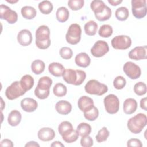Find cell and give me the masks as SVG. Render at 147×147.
I'll return each instance as SVG.
<instances>
[{"mask_svg": "<svg viewBox=\"0 0 147 147\" xmlns=\"http://www.w3.org/2000/svg\"><path fill=\"white\" fill-rule=\"evenodd\" d=\"M62 76L64 80L67 83L75 86H79L82 84L86 79V74L82 70H74L69 68L64 70Z\"/></svg>", "mask_w": 147, "mask_h": 147, "instance_id": "obj_1", "label": "cell"}, {"mask_svg": "<svg viewBox=\"0 0 147 147\" xmlns=\"http://www.w3.org/2000/svg\"><path fill=\"white\" fill-rule=\"evenodd\" d=\"M36 45L41 49H45L51 45L50 30L46 25L40 26L36 31Z\"/></svg>", "mask_w": 147, "mask_h": 147, "instance_id": "obj_2", "label": "cell"}, {"mask_svg": "<svg viewBox=\"0 0 147 147\" xmlns=\"http://www.w3.org/2000/svg\"><path fill=\"white\" fill-rule=\"evenodd\" d=\"M146 123V115L143 113H138L128 120L127 126L132 133L138 134L141 132Z\"/></svg>", "mask_w": 147, "mask_h": 147, "instance_id": "obj_3", "label": "cell"}, {"mask_svg": "<svg viewBox=\"0 0 147 147\" xmlns=\"http://www.w3.org/2000/svg\"><path fill=\"white\" fill-rule=\"evenodd\" d=\"M84 90L89 94L101 96L107 92L108 87L106 84L95 79H91L86 84Z\"/></svg>", "mask_w": 147, "mask_h": 147, "instance_id": "obj_4", "label": "cell"}, {"mask_svg": "<svg viewBox=\"0 0 147 147\" xmlns=\"http://www.w3.org/2000/svg\"><path fill=\"white\" fill-rule=\"evenodd\" d=\"M82 29L80 26L78 24H71L67 30L65 39L68 43L75 45L79 42L81 39Z\"/></svg>", "mask_w": 147, "mask_h": 147, "instance_id": "obj_5", "label": "cell"}, {"mask_svg": "<svg viewBox=\"0 0 147 147\" xmlns=\"http://www.w3.org/2000/svg\"><path fill=\"white\" fill-rule=\"evenodd\" d=\"M105 110L110 114L117 113L119 109V100L118 97L114 94L107 95L103 99Z\"/></svg>", "mask_w": 147, "mask_h": 147, "instance_id": "obj_6", "label": "cell"}, {"mask_svg": "<svg viewBox=\"0 0 147 147\" xmlns=\"http://www.w3.org/2000/svg\"><path fill=\"white\" fill-rule=\"evenodd\" d=\"M26 92L22 88L19 81L13 82L5 91L6 98L9 100L16 99L25 94Z\"/></svg>", "mask_w": 147, "mask_h": 147, "instance_id": "obj_7", "label": "cell"}, {"mask_svg": "<svg viewBox=\"0 0 147 147\" xmlns=\"http://www.w3.org/2000/svg\"><path fill=\"white\" fill-rule=\"evenodd\" d=\"M131 11L133 15L136 18H144L147 12L146 0H132Z\"/></svg>", "mask_w": 147, "mask_h": 147, "instance_id": "obj_8", "label": "cell"}, {"mask_svg": "<svg viewBox=\"0 0 147 147\" xmlns=\"http://www.w3.org/2000/svg\"><path fill=\"white\" fill-rule=\"evenodd\" d=\"M113 48L118 50H125L131 45V39L126 35H119L114 37L111 41Z\"/></svg>", "mask_w": 147, "mask_h": 147, "instance_id": "obj_9", "label": "cell"}, {"mask_svg": "<svg viewBox=\"0 0 147 147\" xmlns=\"http://www.w3.org/2000/svg\"><path fill=\"white\" fill-rule=\"evenodd\" d=\"M0 18L5 20L10 24H13L17 21L18 14L7 6L1 4L0 6Z\"/></svg>", "mask_w": 147, "mask_h": 147, "instance_id": "obj_10", "label": "cell"}, {"mask_svg": "<svg viewBox=\"0 0 147 147\" xmlns=\"http://www.w3.org/2000/svg\"><path fill=\"white\" fill-rule=\"evenodd\" d=\"M123 70L125 74L131 79H137L140 78L141 74L140 67L131 61L125 63L123 67Z\"/></svg>", "mask_w": 147, "mask_h": 147, "instance_id": "obj_11", "label": "cell"}, {"mask_svg": "<svg viewBox=\"0 0 147 147\" xmlns=\"http://www.w3.org/2000/svg\"><path fill=\"white\" fill-rule=\"evenodd\" d=\"M109 51L108 44L103 40L97 41L91 49V53L96 57L103 56Z\"/></svg>", "mask_w": 147, "mask_h": 147, "instance_id": "obj_12", "label": "cell"}, {"mask_svg": "<svg viewBox=\"0 0 147 147\" xmlns=\"http://www.w3.org/2000/svg\"><path fill=\"white\" fill-rule=\"evenodd\" d=\"M146 46L136 47L129 52V57L134 60H140L146 59Z\"/></svg>", "mask_w": 147, "mask_h": 147, "instance_id": "obj_13", "label": "cell"}, {"mask_svg": "<svg viewBox=\"0 0 147 147\" xmlns=\"http://www.w3.org/2000/svg\"><path fill=\"white\" fill-rule=\"evenodd\" d=\"M17 41L22 46H28L32 43L33 37L31 32L28 29L20 30L17 34Z\"/></svg>", "mask_w": 147, "mask_h": 147, "instance_id": "obj_14", "label": "cell"}, {"mask_svg": "<svg viewBox=\"0 0 147 147\" xmlns=\"http://www.w3.org/2000/svg\"><path fill=\"white\" fill-rule=\"evenodd\" d=\"M21 107L24 111L31 113L37 109L38 103L37 101L33 98H25L21 101Z\"/></svg>", "mask_w": 147, "mask_h": 147, "instance_id": "obj_15", "label": "cell"}, {"mask_svg": "<svg viewBox=\"0 0 147 147\" xmlns=\"http://www.w3.org/2000/svg\"><path fill=\"white\" fill-rule=\"evenodd\" d=\"M37 136L40 140L42 141H49L55 138V133L52 128L42 127L38 130Z\"/></svg>", "mask_w": 147, "mask_h": 147, "instance_id": "obj_16", "label": "cell"}, {"mask_svg": "<svg viewBox=\"0 0 147 147\" xmlns=\"http://www.w3.org/2000/svg\"><path fill=\"white\" fill-rule=\"evenodd\" d=\"M78 106L79 109L83 112H85L91 109L94 106L93 100L87 96H81L78 101Z\"/></svg>", "mask_w": 147, "mask_h": 147, "instance_id": "obj_17", "label": "cell"}, {"mask_svg": "<svg viewBox=\"0 0 147 147\" xmlns=\"http://www.w3.org/2000/svg\"><path fill=\"white\" fill-rule=\"evenodd\" d=\"M72 105L68 101L62 100L57 102L55 105L56 111L62 115H67L72 110Z\"/></svg>", "mask_w": 147, "mask_h": 147, "instance_id": "obj_18", "label": "cell"}, {"mask_svg": "<svg viewBox=\"0 0 147 147\" xmlns=\"http://www.w3.org/2000/svg\"><path fill=\"white\" fill-rule=\"evenodd\" d=\"M75 62L78 66L86 68L90 64L91 59L86 53L80 52L75 56Z\"/></svg>", "mask_w": 147, "mask_h": 147, "instance_id": "obj_19", "label": "cell"}, {"mask_svg": "<svg viewBox=\"0 0 147 147\" xmlns=\"http://www.w3.org/2000/svg\"><path fill=\"white\" fill-rule=\"evenodd\" d=\"M137 108V101L133 98L126 99L123 105V110L125 114H131L134 113Z\"/></svg>", "mask_w": 147, "mask_h": 147, "instance_id": "obj_20", "label": "cell"}, {"mask_svg": "<svg viewBox=\"0 0 147 147\" xmlns=\"http://www.w3.org/2000/svg\"><path fill=\"white\" fill-rule=\"evenodd\" d=\"M65 70L64 66L57 62H53L48 65V71L51 74L56 77H60L63 75Z\"/></svg>", "mask_w": 147, "mask_h": 147, "instance_id": "obj_21", "label": "cell"}, {"mask_svg": "<svg viewBox=\"0 0 147 147\" xmlns=\"http://www.w3.org/2000/svg\"><path fill=\"white\" fill-rule=\"evenodd\" d=\"M21 118L22 116L21 113L17 110H13L8 115V123L11 126H17L20 124L21 121Z\"/></svg>", "mask_w": 147, "mask_h": 147, "instance_id": "obj_22", "label": "cell"}, {"mask_svg": "<svg viewBox=\"0 0 147 147\" xmlns=\"http://www.w3.org/2000/svg\"><path fill=\"white\" fill-rule=\"evenodd\" d=\"M20 82L22 88L25 92L30 90L33 87L34 84V79L30 75H24L21 78Z\"/></svg>", "mask_w": 147, "mask_h": 147, "instance_id": "obj_23", "label": "cell"}, {"mask_svg": "<svg viewBox=\"0 0 147 147\" xmlns=\"http://www.w3.org/2000/svg\"><path fill=\"white\" fill-rule=\"evenodd\" d=\"M21 13L24 18L27 20H32L36 16L37 11L33 7L25 6L21 8Z\"/></svg>", "mask_w": 147, "mask_h": 147, "instance_id": "obj_24", "label": "cell"}, {"mask_svg": "<svg viewBox=\"0 0 147 147\" xmlns=\"http://www.w3.org/2000/svg\"><path fill=\"white\" fill-rule=\"evenodd\" d=\"M69 16V10L65 7H60L56 12V18L60 22H64L67 21Z\"/></svg>", "mask_w": 147, "mask_h": 147, "instance_id": "obj_25", "label": "cell"}, {"mask_svg": "<svg viewBox=\"0 0 147 147\" xmlns=\"http://www.w3.org/2000/svg\"><path fill=\"white\" fill-rule=\"evenodd\" d=\"M84 30L87 35L90 36H94L97 32L98 24L93 20L88 21L85 24L84 26Z\"/></svg>", "mask_w": 147, "mask_h": 147, "instance_id": "obj_26", "label": "cell"}, {"mask_svg": "<svg viewBox=\"0 0 147 147\" xmlns=\"http://www.w3.org/2000/svg\"><path fill=\"white\" fill-rule=\"evenodd\" d=\"M45 63L41 60H35L31 64L32 71L36 75H40L42 73L45 69Z\"/></svg>", "mask_w": 147, "mask_h": 147, "instance_id": "obj_27", "label": "cell"}, {"mask_svg": "<svg viewBox=\"0 0 147 147\" xmlns=\"http://www.w3.org/2000/svg\"><path fill=\"white\" fill-rule=\"evenodd\" d=\"M73 130L72 123L68 121H63L58 126V131L61 137L70 133Z\"/></svg>", "mask_w": 147, "mask_h": 147, "instance_id": "obj_28", "label": "cell"}, {"mask_svg": "<svg viewBox=\"0 0 147 147\" xmlns=\"http://www.w3.org/2000/svg\"><path fill=\"white\" fill-rule=\"evenodd\" d=\"M106 5L104 2L100 0H94L91 2L90 7L94 11V14L101 13L105 9Z\"/></svg>", "mask_w": 147, "mask_h": 147, "instance_id": "obj_29", "label": "cell"}, {"mask_svg": "<svg viewBox=\"0 0 147 147\" xmlns=\"http://www.w3.org/2000/svg\"><path fill=\"white\" fill-rule=\"evenodd\" d=\"M52 84V80L49 76H42L38 80L37 87L44 90H49Z\"/></svg>", "mask_w": 147, "mask_h": 147, "instance_id": "obj_30", "label": "cell"}, {"mask_svg": "<svg viewBox=\"0 0 147 147\" xmlns=\"http://www.w3.org/2000/svg\"><path fill=\"white\" fill-rule=\"evenodd\" d=\"M79 135L81 137L88 136L91 132V126L86 122H82L78 125L76 129Z\"/></svg>", "mask_w": 147, "mask_h": 147, "instance_id": "obj_31", "label": "cell"}, {"mask_svg": "<svg viewBox=\"0 0 147 147\" xmlns=\"http://www.w3.org/2000/svg\"><path fill=\"white\" fill-rule=\"evenodd\" d=\"M38 9L44 14H49L53 10V5L49 1H43L39 3Z\"/></svg>", "mask_w": 147, "mask_h": 147, "instance_id": "obj_32", "label": "cell"}, {"mask_svg": "<svg viewBox=\"0 0 147 147\" xmlns=\"http://www.w3.org/2000/svg\"><path fill=\"white\" fill-rule=\"evenodd\" d=\"M67 89L66 86L61 83H56L53 88V92L57 97H63L67 94Z\"/></svg>", "mask_w": 147, "mask_h": 147, "instance_id": "obj_33", "label": "cell"}, {"mask_svg": "<svg viewBox=\"0 0 147 147\" xmlns=\"http://www.w3.org/2000/svg\"><path fill=\"white\" fill-rule=\"evenodd\" d=\"M115 15L116 18L121 21H125L127 19L129 16V12L127 7H120L118 8L115 12Z\"/></svg>", "mask_w": 147, "mask_h": 147, "instance_id": "obj_34", "label": "cell"}, {"mask_svg": "<svg viewBox=\"0 0 147 147\" xmlns=\"http://www.w3.org/2000/svg\"><path fill=\"white\" fill-rule=\"evenodd\" d=\"M83 113L84 118L90 121H95L99 115V110L98 108L94 106L91 109Z\"/></svg>", "mask_w": 147, "mask_h": 147, "instance_id": "obj_35", "label": "cell"}, {"mask_svg": "<svg viewBox=\"0 0 147 147\" xmlns=\"http://www.w3.org/2000/svg\"><path fill=\"white\" fill-rule=\"evenodd\" d=\"M113 32V30L111 26L108 24H105L100 27L98 31V34L102 37L107 38L112 35Z\"/></svg>", "mask_w": 147, "mask_h": 147, "instance_id": "obj_36", "label": "cell"}, {"mask_svg": "<svg viewBox=\"0 0 147 147\" xmlns=\"http://www.w3.org/2000/svg\"><path fill=\"white\" fill-rule=\"evenodd\" d=\"M111 16V10L107 6H106L105 9L100 13L95 14V18L100 21H104L109 20Z\"/></svg>", "mask_w": 147, "mask_h": 147, "instance_id": "obj_37", "label": "cell"}, {"mask_svg": "<svg viewBox=\"0 0 147 147\" xmlns=\"http://www.w3.org/2000/svg\"><path fill=\"white\" fill-rule=\"evenodd\" d=\"M110 133L109 131L106 127H103L101 129H100L98 134H96L95 138L98 142H102L107 140L108 137L109 136Z\"/></svg>", "mask_w": 147, "mask_h": 147, "instance_id": "obj_38", "label": "cell"}, {"mask_svg": "<svg viewBox=\"0 0 147 147\" xmlns=\"http://www.w3.org/2000/svg\"><path fill=\"white\" fill-rule=\"evenodd\" d=\"M134 92L138 96H142L146 92V85L142 82H137L134 84Z\"/></svg>", "mask_w": 147, "mask_h": 147, "instance_id": "obj_39", "label": "cell"}, {"mask_svg": "<svg viewBox=\"0 0 147 147\" xmlns=\"http://www.w3.org/2000/svg\"><path fill=\"white\" fill-rule=\"evenodd\" d=\"M79 133L77 130H73L70 133L62 136L63 140L67 143H72L75 142L79 137Z\"/></svg>", "mask_w": 147, "mask_h": 147, "instance_id": "obj_40", "label": "cell"}, {"mask_svg": "<svg viewBox=\"0 0 147 147\" xmlns=\"http://www.w3.org/2000/svg\"><path fill=\"white\" fill-rule=\"evenodd\" d=\"M84 3L83 0H69L68 2V6L72 10L76 11L83 7Z\"/></svg>", "mask_w": 147, "mask_h": 147, "instance_id": "obj_41", "label": "cell"}, {"mask_svg": "<svg viewBox=\"0 0 147 147\" xmlns=\"http://www.w3.org/2000/svg\"><path fill=\"white\" fill-rule=\"evenodd\" d=\"M126 80L122 76H117L113 80V86L117 90H121L125 87Z\"/></svg>", "mask_w": 147, "mask_h": 147, "instance_id": "obj_42", "label": "cell"}, {"mask_svg": "<svg viewBox=\"0 0 147 147\" xmlns=\"http://www.w3.org/2000/svg\"><path fill=\"white\" fill-rule=\"evenodd\" d=\"M59 53L60 56L65 60L70 59L73 55V51L72 50L67 47H62L59 51Z\"/></svg>", "mask_w": 147, "mask_h": 147, "instance_id": "obj_43", "label": "cell"}, {"mask_svg": "<svg viewBox=\"0 0 147 147\" xmlns=\"http://www.w3.org/2000/svg\"><path fill=\"white\" fill-rule=\"evenodd\" d=\"M50 90H44L36 87L34 90V95L40 99H45L49 95Z\"/></svg>", "mask_w": 147, "mask_h": 147, "instance_id": "obj_44", "label": "cell"}, {"mask_svg": "<svg viewBox=\"0 0 147 147\" xmlns=\"http://www.w3.org/2000/svg\"><path fill=\"white\" fill-rule=\"evenodd\" d=\"M94 144L93 139L88 136L82 137L80 139V145L83 147H90Z\"/></svg>", "mask_w": 147, "mask_h": 147, "instance_id": "obj_45", "label": "cell"}, {"mask_svg": "<svg viewBox=\"0 0 147 147\" xmlns=\"http://www.w3.org/2000/svg\"><path fill=\"white\" fill-rule=\"evenodd\" d=\"M127 146H136V147H142V144L141 141L137 138H131L127 142Z\"/></svg>", "mask_w": 147, "mask_h": 147, "instance_id": "obj_46", "label": "cell"}, {"mask_svg": "<svg viewBox=\"0 0 147 147\" xmlns=\"http://www.w3.org/2000/svg\"><path fill=\"white\" fill-rule=\"evenodd\" d=\"M0 145L1 146H8V147H13L14 146L13 142L9 139H3L1 141Z\"/></svg>", "mask_w": 147, "mask_h": 147, "instance_id": "obj_47", "label": "cell"}, {"mask_svg": "<svg viewBox=\"0 0 147 147\" xmlns=\"http://www.w3.org/2000/svg\"><path fill=\"white\" fill-rule=\"evenodd\" d=\"M146 106H146V98L145 97V98L141 99L140 100V107L141 109H142L145 111H146L147 110Z\"/></svg>", "mask_w": 147, "mask_h": 147, "instance_id": "obj_48", "label": "cell"}, {"mask_svg": "<svg viewBox=\"0 0 147 147\" xmlns=\"http://www.w3.org/2000/svg\"><path fill=\"white\" fill-rule=\"evenodd\" d=\"M25 146H26V147H27V146H34V147H37V146H38V147H39V146H40V145H39L38 143H37L36 142L33 141H29V142H27V143L25 144Z\"/></svg>", "mask_w": 147, "mask_h": 147, "instance_id": "obj_49", "label": "cell"}, {"mask_svg": "<svg viewBox=\"0 0 147 147\" xmlns=\"http://www.w3.org/2000/svg\"><path fill=\"white\" fill-rule=\"evenodd\" d=\"M108 2L111 5L113 6H117L118 5H119L120 3H121L122 2V1H114V0H108Z\"/></svg>", "mask_w": 147, "mask_h": 147, "instance_id": "obj_50", "label": "cell"}, {"mask_svg": "<svg viewBox=\"0 0 147 147\" xmlns=\"http://www.w3.org/2000/svg\"><path fill=\"white\" fill-rule=\"evenodd\" d=\"M51 146L53 147H55V146H61V147H63L64 146V145L60 141H54L53 142H52V144H51Z\"/></svg>", "mask_w": 147, "mask_h": 147, "instance_id": "obj_51", "label": "cell"}, {"mask_svg": "<svg viewBox=\"0 0 147 147\" xmlns=\"http://www.w3.org/2000/svg\"><path fill=\"white\" fill-rule=\"evenodd\" d=\"M6 2H7L9 3H14L17 2L18 1H7V0H6Z\"/></svg>", "mask_w": 147, "mask_h": 147, "instance_id": "obj_52", "label": "cell"}]
</instances>
